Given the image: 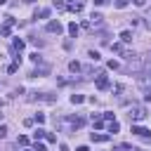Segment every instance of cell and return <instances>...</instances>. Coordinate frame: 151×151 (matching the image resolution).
<instances>
[{
	"label": "cell",
	"mask_w": 151,
	"mask_h": 151,
	"mask_svg": "<svg viewBox=\"0 0 151 151\" xmlns=\"http://www.w3.org/2000/svg\"><path fill=\"white\" fill-rule=\"evenodd\" d=\"M149 113H146V109L144 106H130V120L132 123H137V120H144Z\"/></svg>",
	"instance_id": "cell-1"
},
{
	"label": "cell",
	"mask_w": 151,
	"mask_h": 151,
	"mask_svg": "<svg viewBox=\"0 0 151 151\" xmlns=\"http://www.w3.org/2000/svg\"><path fill=\"white\" fill-rule=\"evenodd\" d=\"M127 59V71H142V59L137 54H125Z\"/></svg>",
	"instance_id": "cell-2"
},
{
	"label": "cell",
	"mask_w": 151,
	"mask_h": 151,
	"mask_svg": "<svg viewBox=\"0 0 151 151\" xmlns=\"http://www.w3.org/2000/svg\"><path fill=\"white\" fill-rule=\"evenodd\" d=\"M132 132L139 134V137H144V139H151V130H146V127H142V125H132Z\"/></svg>",
	"instance_id": "cell-3"
},
{
	"label": "cell",
	"mask_w": 151,
	"mask_h": 151,
	"mask_svg": "<svg viewBox=\"0 0 151 151\" xmlns=\"http://www.w3.org/2000/svg\"><path fill=\"white\" fill-rule=\"evenodd\" d=\"M61 31H64V26H61L59 21H50V24H47V33H57V35H59Z\"/></svg>",
	"instance_id": "cell-4"
},
{
	"label": "cell",
	"mask_w": 151,
	"mask_h": 151,
	"mask_svg": "<svg viewBox=\"0 0 151 151\" xmlns=\"http://www.w3.org/2000/svg\"><path fill=\"white\" fill-rule=\"evenodd\" d=\"M97 87H99V90H106V87H109V78H106L104 73H97Z\"/></svg>",
	"instance_id": "cell-5"
},
{
	"label": "cell",
	"mask_w": 151,
	"mask_h": 151,
	"mask_svg": "<svg viewBox=\"0 0 151 151\" xmlns=\"http://www.w3.org/2000/svg\"><path fill=\"white\" fill-rule=\"evenodd\" d=\"M101 24H104V17H101V14H92V17H90V28H92V26H101Z\"/></svg>",
	"instance_id": "cell-6"
},
{
	"label": "cell",
	"mask_w": 151,
	"mask_h": 151,
	"mask_svg": "<svg viewBox=\"0 0 151 151\" xmlns=\"http://www.w3.org/2000/svg\"><path fill=\"white\" fill-rule=\"evenodd\" d=\"M12 50H14V52H21V50H24V40L14 38V42H12Z\"/></svg>",
	"instance_id": "cell-7"
},
{
	"label": "cell",
	"mask_w": 151,
	"mask_h": 151,
	"mask_svg": "<svg viewBox=\"0 0 151 151\" xmlns=\"http://www.w3.org/2000/svg\"><path fill=\"white\" fill-rule=\"evenodd\" d=\"M120 40L123 42H132V31H123L120 33Z\"/></svg>",
	"instance_id": "cell-8"
},
{
	"label": "cell",
	"mask_w": 151,
	"mask_h": 151,
	"mask_svg": "<svg viewBox=\"0 0 151 151\" xmlns=\"http://www.w3.org/2000/svg\"><path fill=\"white\" fill-rule=\"evenodd\" d=\"M68 9H71V12H80V9H83V2H71Z\"/></svg>",
	"instance_id": "cell-9"
},
{
	"label": "cell",
	"mask_w": 151,
	"mask_h": 151,
	"mask_svg": "<svg viewBox=\"0 0 151 151\" xmlns=\"http://www.w3.org/2000/svg\"><path fill=\"white\" fill-rule=\"evenodd\" d=\"M50 71V66H38L35 71H33V76H42V73H47Z\"/></svg>",
	"instance_id": "cell-10"
},
{
	"label": "cell",
	"mask_w": 151,
	"mask_h": 151,
	"mask_svg": "<svg viewBox=\"0 0 151 151\" xmlns=\"http://www.w3.org/2000/svg\"><path fill=\"white\" fill-rule=\"evenodd\" d=\"M71 101H73V104H83L85 97H83V94H71Z\"/></svg>",
	"instance_id": "cell-11"
},
{
	"label": "cell",
	"mask_w": 151,
	"mask_h": 151,
	"mask_svg": "<svg viewBox=\"0 0 151 151\" xmlns=\"http://www.w3.org/2000/svg\"><path fill=\"white\" fill-rule=\"evenodd\" d=\"M118 130H120V125H118L116 120H111V123H109V132H113V134H116Z\"/></svg>",
	"instance_id": "cell-12"
},
{
	"label": "cell",
	"mask_w": 151,
	"mask_h": 151,
	"mask_svg": "<svg viewBox=\"0 0 151 151\" xmlns=\"http://www.w3.org/2000/svg\"><path fill=\"white\" fill-rule=\"evenodd\" d=\"M68 33H71L73 38L78 35V26H76V21H73V24H68Z\"/></svg>",
	"instance_id": "cell-13"
},
{
	"label": "cell",
	"mask_w": 151,
	"mask_h": 151,
	"mask_svg": "<svg viewBox=\"0 0 151 151\" xmlns=\"http://www.w3.org/2000/svg\"><path fill=\"white\" fill-rule=\"evenodd\" d=\"M45 139H47L50 144H57V134H52V132H45Z\"/></svg>",
	"instance_id": "cell-14"
},
{
	"label": "cell",
	"mask_w": 151,
	"mask_h": 151,
	"mask_svg": "<svg viewBox=\"0 0 151 151\" xmlns=\"http://www.w3.org/2000/svg\"><path fill=\"white\" fill-rule=\"evenodd\" d=\"M106 139H109L106 134H94V132H92V142H106Z\"/></svg>",
	"instance_id": "cell-15"
},
{
	"label": "cell",
	"mask_w": 151,
	"mask_h": 151,
	"mask_svg": "<svg viewBox=\"0 0 151 151\" xmlns=\"http://www.w3.org/2000/svg\"><path fill=\"white\" fill-rule=\"evenodd\" d=\"M111 50H113L116 54H123V45H120V42H116V45H111Z\"/></svg>",
	"instance_id": "cell-16"
},
{
	"label": "cell",
	"mask_w": 151,
	"mask_h": 151,
	"mask_svg": "<svg viewBox=\"0 0 151 151\" xmlns=\"http://www.w3.org/2000/svg\"><path fill=\"white\" fill-rule=\"evenodd\" d=\"M68 68H71L73 73H78V71H80V64H78V61H71V64H68Z\"/></svg>",
	"instance_id": "cell-17"
},
{
	"label": "cell",
	"mask_w": 151,
	"mask_h": 151,
	"mask_svg": "<svg viewBox=\"0 0 151 151\" xmlns=\"http://www.w3.org/2000/svg\"><path fill=\"white\" fill-rule=\"evenodd\" d=\"M113 151H132V146H130V144H120V146H116Z\"/></svg>",
	"instance_id": "cell-18"
},
{
	"label": "cell",
	"mask_w": 151,
	"mask_h": 151,
	"mask_svg": "<svg viewBox=\"0 0 151 151\" xmlns=\"http://www.w3.org/2000/svg\"><path fill=\"white\" fill-rule=\"evenodd\" d=\"M144 28H149V31H151V12L144 17Z\"/></svg>",
	"instance_id": "cell-19"
},
{
	"label": "cell",
	"mask_w": 151,
	"mask_h": 151,
	"mask_svg": "<svg viewBox=\"0 0 151 151\" xmlns=\"http://www.w3.org/2000/svg\"><path fill=\"white\" fill-rule=\"evenodd\" d=\"M33 137H35V139H40V137H45V130H42V127H38V130L33 132Z\"/></svg>",
	"instance_id": "cell-20"
},
{
	"label": "cell",
	"mask_w": 151,
	"mask_h": 151,
	"mask_svg": "<svg viewBox=\"0 0 151 151\" xmlns=\"http://www.w3.org/2000/svg\"><path fill=\"white\" fill-rule=\"evenodd\" d=\"M127 2H130V0H116V7L123 9V7H127Z\"/></svg>",
	"instance_id": "cell-21"
},
{
	"label": "cell",
	"mask_w": 151,
	"mask_h": 151,
	"mask_svg": "<svg viewBox=\"0 0 151 151\" xmlns=\"http://www.w3.org/2000/svg\"><path fill=\"white\" fill-rule=\"evenodd\" d=\"M17 144H21V146H26V144H28V137H24V134H21V137L17 139Z\"/></svg>",
	"instance_id": "cell-22"
},
{
	"label": "cell",
	"mask_w": 151,
	"mask_h": 151,
	"mask_svg": "<svg viewBox=\"0 0 151 151\" xmlns=\"http://www.w3.org/2000/svg\"><path fill=\"white\" fill-rule=\"evenodd\" d=\"M54 7H57V9H64L66 2H64V0H54Z\"/></svg>",
	"instance_id": "cell-23"
},
{
	"label": "cell",
	"mask_w": 151,
	"mask_h": 151,
	"mask_svg": "<svg viewBox=\"0 0 151 151\" xmlns=\"http://www.w3.org/2000/svg\"><path fill=\"white\" fill-rule=\"evenodd\" d=\"M35 17H42V19H45V17H50V9H40Z\"/></svg>",
	"instance_id": "cell-24"
},
{
	"label": "cell",
	"mask_w": 151,
	"mask_h": 151,
	"mask_svg": "<svg viewBox=\"0 0 151 151\" xmlns=\"http://www.w3.org/2000/svg\"><path fill=\"white\" fill-rule=\"evenodd\" d=\"M90 59H92V61H97V59H99V52H94V50H90Z\"/></svg>",
	"instance_id": "cell-25"
},
{
	"label": "cell",
	"mask_w": 151,
	"mask_h": 151,
	"mask_svg": "<svg viewBox=\"0 0 151 151\" xmlns=\"http://www.w3.org/2000/svg\"><path fill=\"white\" fill-rule=\"evenodd\" d=\"M35 151H45V144H42V142H38V139H35Z\"/></svg>",
	"instance_id": "cell-26"
},
{
	"label": "cell",
	"mask_w": 151,
	"mask_h": 151,
	"mask_svg": "<svg viewBox=\"0 0 151 151\" xmlns=\"http://www.w3.org/2000/svg\"><path fill=\"white\" fill-rule=\"evenodd\" d=\"M130 24H132V28H134V26H139V17H132V19H130Z\"/></svg>",
	"instance_id": "cell-27"
},
{
	"label": "cell",
	"mask_w": 151,
	"mask_h": 151,
	"mask_svg": "<svg viewBox=\"0 0 151 151\" xmlns=\"http://www.w3.org/2000/svg\"><path fill=\"white\" fill-rule=\"evenodd\" d=\"M0 137H7V125H0Z\"/></svg>",
	"instance_id": "cell-28"
},
{
	"label": "cell",
	"mask_w": 151,
	"mask_h": 151,
	"mask_svg": "<svg viewBox=\"0 0 151 151\" xmlns=\"http://www.w3.org/2000/svg\"><path fill=\"white\" fill-rule=\"evenodd\" d=\"M132 2H134L137 7H144V5H146V0H132Z\"/></svg>",
	"instance_id": "cell-29"
},
{
	"label": "cell",
	"mask_w": 151,
	"mask_h": 151,
	"mask_svg": "<svg viewBox=\"0 0 151 151\" xmlns=\"http://www.w3.org/2000/svg\"><path fill=\"white\" fill-rule=\"evenodd\" d=\"M76 151H90V149H87V146H78Z\"/></svg>",
	"instance_id": "cell-30"
},
{
	"label": "cell",
	"mask_w": 151,
	"mask_h": 151,
	"mask_svg": "<svg viewBox=\"0 0 151 151\" xmlns=\"http://www.w3.org/2000/svg\"><path fill=\"white\" fill-rule=\"evenodd\" d=\"M104 2H106V0H94V5H104Z\"/></svg>",
	"instance_id": "cell-31"
},
{
	"label": "cell",
	"mask_w": 151,
	"mask_h": 151,
	"mask_svg": "<svg viewBox=\"0 0 151 151\" xmlns=\"http://www.w3.org/2000/svg\"><path fill=\"white\" fill-rule=\"evenodd\" d=\"M0 5H5V0H0Z\"/></svg>",
	"instance_id": "cell-32"
},
{
	"label": "cell",
	"mask_w": 151,
	"mask_h": 151,
	"mask_svg": "<svg viewBox=\"0 0 151 151\" xmlns=\"http://www.w3.org/2000/svg\"><path fill=\"white\" fill-rule=\"evenodd\" d=\"M26 2H35V0H26Z\"/></svg>",
	"instance_id": "cell-33"
},
{
	"label": "cell",
	"mask_w": 151,
	"mask_h": 151,
	"mask_svg": "<svg viewBox=\"0 0 151 151\" xmlns=\"http://www.w3.org/2000/svg\"><path fill=\"white\" fill-rule=\"evenodd\" d=\"M0 118H2V113H0Z\"/></svg>",
	"instance_id": "cell-34"
}]
</instances>
